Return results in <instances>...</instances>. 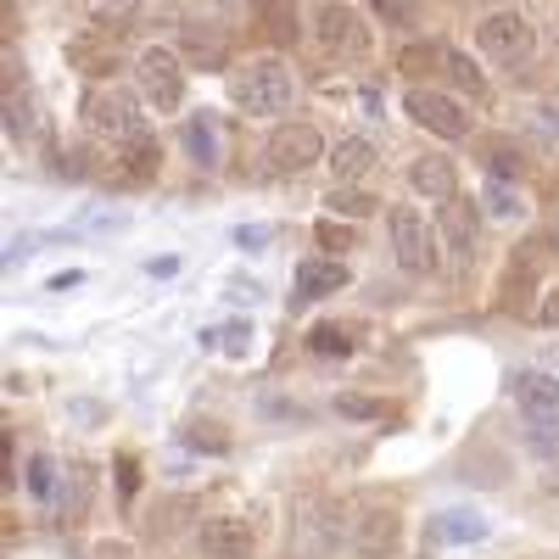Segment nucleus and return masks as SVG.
Listing matches in <instances>:
<instances>
[{
  "label": "nucleus",
  "mask_w": 559,
  "mask_h": 559,
  "mask_svg": "<svg viewBox=\"0 0 559 559\" xmlns=\"http://www.w3.org/2000/svg\"><path fill=\"white\" fill-rule=\"evenodd\" d=\"M336 207H342V213H369L376 202H369L364 191H358V197H353V191H342V197H336Z\"/></svg>",
  "instance_id": "26"
},
{
  "label": "nucleus",
  "mask_w": 559,
  "mask_h": 559,
  "mask_svg": "<svg viewBox=\"0 0 559 559\" xmlns=\"http://www.w3.org/2000/svg\"><path fill=\"white\" fill-rule=\"evenodd\" d=\"M347 548L358 559H397L403 554V515L392 503H358L347 515Z\"/></svg>",
  "instance_id": "4"
},
{
  "label": "nucleus",
  "mask_w": 559,
  "mask_h": 559,
  "mask_svg": "<svg viewBox=\"0 0 559 559\" xmlns=\"http://www.w3.org/2000/svg\"><path fill=\"white\" fill-rule=\"evenodd\" d=\"M118 492H123V498L140 492V459H134V453H118Z\"/></svg>",
  "instance_id": "22"
},
{
  "label": "nucleus",
  "mask_w": 559,
  "mask_h": 559,
  "mask_svg": "<svg viewBox=\"0 0 559 559\" xmlns=\"http://www.w3.org/2000/svg\"><path fill=\"white\" fill-rule=\"evenodd\" d=\"M324 157V134L313 123H274L263 140V168L269 174H302Z\"/></svg>",
  "instance_id": "6"
},
{
  "label": "nucleus",
  "mask_w": 559,
  "mask_h": 559,
  "mask_svg": "<svg viewBox=\"0 0 559 559\" xmlns=\"http://www.w3.org/2000/svg\"><path fill=\"white\" fill-rule=\"evenodd\" d=\"M437 241L448 247L453 269H471V258H476V207L464 197H448L437 207Z\"/></svg>",
  "instance_id": "10"
},
{
  "label": "nucleus",
  "mask_w": 559,
  "mask_h": 559,
  "mask_svg": "<svg viewBox=\"0 0 559 559\" xmlns=\"http://www.w3.org/2000/svg\"><path fill=\"white\" fill-rule=\"evenodd\" d=\"M313 236H319V247H324V252H331V258H336V252H347V247L358 241V236H353V229H347V224H319V229H313Z\"/></svg>",
  "instance_id": "21"
},
{
  "label": "nucleus",
  "mask_w": 559,
  "mask_h": 559,
  "mask_svg": "<svg viewBox=\"0 0 559 559\" xmlns=\"http://www.w3.org/2000/svg\"><path fill=\"white\" fill-rule=\"evenodd\" d=\"M68 62L79 68V73H112L118 68V51H112V39L107 34H73L68 39Z\"/></svg>",
  "instance_id": "16"
},
{
  "label": "nucleus",
  "mask_w": 559,
  "mask_h": 559,
  "mask_svg": "<svg viewBox=\"0 0 559 559\" xmlns=\"http://www.w3.org/2000/svg\"><path fill=\"white\" fill-rule=\"evenodd\" d=\"M476 51H481L487 62H498V68L526 62V57H532V23L515 17V12H492V17H481V23H476Z\"/></svg>",
  "instance_id": "8"
},
{
  "label": "nucleus",
  "mask_w": 559,
  "mask_h": 559,
  "mask_svg": "<svg viewBox=\"0 0 559 559\" xmlns=\"http://www.w3.org/2000/svg\"><path fill=\"white\" fill-rule=\"evenodd\" d=\"M403 107H408V118L426 129V134H437V140H464L471 134V112H464V102H453L448 90H408L403 96Z\"/></svg>",
  "instance_id": "9"
},
{
  "label": "nucleus",
  "mask_w": 559,
  "mask_h": 559,
  "mask_svg": "<svg viewBox=\"0 0 559 559\" xmlns=\"http://www.w3.org/2000/svg\"><path fill=\"white\" fill-rule=\"evenodd\" d=\"M442 68H448V79L464 90V96H471V102H481L487 96V73L476 68V57H464V51H448L442 57Z\"/></svg>",
  "instance_id": "19"
},
{
  "label": "nucleus",
  "mask_w": 559,
  "mask_h": 559,
  "mask_svg": "<svg viewBox=\"0 0 559 559\" xmlns=\"http://www.w3.org/2000/svg\"><path fill=\"white\" fill-rule=\"evenodd\" d=\"M134 84H140V102L152 112H179L185 107V68L174 51L163 45H146V51L134 57Z\"/></svg>",
  "instance_id": "5"
},
{
  "label": "nucleus",
  "mask_w": 559,
  "mask_h": 559,
  "mask_svg": "<svg viewBox=\"0 0 559 559\" xmlns=\"http://www.w3.org/2000/svg\"><path fill=\"white\" fill-rule=\"evenodd\" d=\"M79 118H84L90 134L107 140V146H118V152L140 146V140H152L146 134V118H140V107H134V96H123V90H90V96L79 102Z\"/></svg>",
  "instance_id": "2"
},
{
  "label": "nucleus",
  "mask_w": 559,
  "mask_h": 559,
  "mask_svg": "<svg viewBox=\"0 0 559 559\" xmlns=\"http://www.w3.org/2000/svg\"><path fill=\"white\" fill-rule=\"evenodd\" d=\"M537 263H543V241H526L515 258H509V269H503V286H498V308H521V292L532 286Z\"/></svg>",
  "instance_id": "15"
},
{
  "label": "nucleus",
  "mask_w": 559,
  "mask_h": 559,
  "mask_svg": "<svg viewBox=\"0 0 559 559\" xmlns=\"http://www.w3.org/2000/svg\"><path fill=\"white\" fill-rule=\"evenodd\" d=\"M7 123H12L17 140L34 129V90H28V73H23L17 57H7Z\"/></svg>",
  "instance_id": "14"
},
{
  "label": "nucleus",
  "mask_w": 559,
  "mask_h": 559,
  "mask_svg": "<svg viewBox=\"0 0 559 559\" xmlns=\"http://www.w3.org/2000/svg\"><path fill=\"white\" fill-rule=\"evenodd\" d=\"M515 403L526 414V426H554V419H559V381L532 369V376L515 381Z\"/></svg>",
  "instance_id": "12"
},
{
  "label": "nucleus",
  "mask_w": 559,
  "mask_h": 559,
  "mask_svg": "<svg viewBox=\"0 0 559 559\" xmlns=\"http://www.w3.org/2000/svg\"><path fill=\"white\" fill-rule=\"evenodd\" d=\"M408 185H414L419 197H437V202L459 197V174H453V163H448L442 152H431V157H414V163H408Z\"/></svg>",
  "instance_id": "13"
},
{
  "label": "nucleus",
  "mask_w": 559,
  "mask_h": 559,
  "mask_svg": "<svg viewBox=\"0 0 559 559\" xmlns=\"http://www.w3.org/2000/svg\"><path fill=\"white\" fill-rule=\"evenodd\" d=\"M537 324H554V331H559V286L537 302Z\"/></svg>",
  "instance_id": "24"
},
{
  "label": "nucleus",
  "mask_w": 559,
  "mask_h": 559,
  "mask_svg": "<svg viewBox=\"0 0 559 559\" xmlns=\"http://www.w3.org/2000/svg\"><path fill=\"white\" fill-rule=\"evenodd\" d=\"M191 442H202V448H224L229 431H218V426H191Z\"/></svg>",
  "instance_id": "25"
},
{
  "label": "nucleus",
  "mask_w": 559,
  "mask_h": 559,
  "mask_svg": "<svg viewBox=\"0 0 559 559\" xmlns=\"http://www.w3.org/2000/svg\"><path fill=\"white\" fill-rule=\"evenodd\" d=\"M313 347H331V353H342V347H347V336H342V331H319V336H313Z\"/></svg>",
  "instance_id": "28"
},
{
  "label": "nucleus",
  "mask_w": 559,
  "mask_h": 559,
  "mask_svg": "<svg viewBox=\"0 0 559 559\" xmlns=\"http://www.w3.org/2000/svg\"><path fill=\"white\" fill-rule=\"evenodd\" d=\"M386 224H392V252H397L403 274L426 280L437 269V224H426L414 207H392Z\"/></svg>",
  "instance_id": "7"
},
{
  "label": "nucleus",
  "mask_w": 559,
  "mask_h": 559,
  "mask_svg": "<svg viewBox=\"0 0 559 559\" xmlns=\"http://www.w3.org/2000/svg\"><path fill=\"white\" fill-rule=\"evenodd\" d=\"M197 548H202L207 559H247V554L258 548V537H252V526L236 521V515H213V521L197 526Z\"/></svg>",
  "instance_id": "11"
},
{
  "label": "nucleus",
  "mask_w": 559,
  "mask_h": 559,
  "mask_svg": "<svg viewBox=\"0 0 559 559\" xmlns=\"http://www.w3.org/2000/svg\"><path fill=\"white\" fill-rule=\"evenodd\" d=\"M297 102V79L286 62H274V57H258L252 68L236 73V107L247 118H280Z\"/></svg>",
  "instance_id": "3"
},
{
  "label": "nucleus",
  "mask_w": 559,
  "mask_h": 559,
  "mask_svg": "<svg viewBox=\"0 0 559 559\" xmlns=\"http://www.w3.org/2000/svg\"><path fill=\"white\" fill-rule=\"evenodd\" d=\"M526 448L543 464H559V419H554V426H526Z\"/></svg>",
  "instance_id": "20"
},
{
  "label": "nucleus",
  "mask_w": 559,
  "mask_h": 559,
  "mask_svg": "<svg viewBox=\"0 0 559 559\" xmlns=\"http://www.w3.org/2000/svg\"><path fill=\"white\" fill-rule=\"evenodd\" d=\"M313 45L331 62H364L376 51V28H369L364 12L347 7V0H324V7H313Z\"/></svg>",
  "instance_id": "1"
},
{
  "label": "nucleus",
  "mask_w": 559,
  "mask_h": 559,
  "mask_svg": "<svg viewBox=\"0 0 559 559\" xmlns=\"http://www.w3.org/2000/svg\"><path fill=\"white\" fill-rule=\"evenodd\" d=\"M90 559H134V548H129V543H102Z\"/></svg>",
  "instance_id": "27"
},
{
  "label": "nucleus",
  "mask_w": 559,
  "mask_h": 559,
  "mask_svg": "<svg viewBox=\"0 0 559 559\" xmlns=\"http://www.w3.org/2000/svg\"><path fill=\"white\" fill-rule=\"evenodd\" d=\"M369 168H376V146H369L364 134H347L342 146L331 152V174L342 179V185H353V179H364Z\"/></svg>",
  "instance_id": "18"
},
{
  "label": "nucleus",
  "mask_w": 559,
  "mask_h": 559,
  "mask_svg": "<svg viewBox=\"0 0 559 559\" xmlns=\"http://www.w3.org/2000/svg\"><path fill=\"white\" fill-rule=\"evenodd\" d=\"M336 408H342L347 419H369L376 408H392V403H376V397H353V392H347V397H336Z\"/></svg>",
  "instance_id": "23"
},
{
  "label": "nucleus",
  "mask_w": 559,
  "mask_h": 559,
  "mask_svg": "<svg viewBox=\"0 0 559 559\" xmlns=\"http://www.w3.org/2000/svg\"><path fill=\"white\" fill-rule=\"evenodd\" d=\"M347 286V269L336 258H308L297 269V297H336Z\"/></svg>",
  "instance_id": "17"
}]
</instances>
